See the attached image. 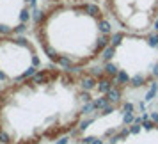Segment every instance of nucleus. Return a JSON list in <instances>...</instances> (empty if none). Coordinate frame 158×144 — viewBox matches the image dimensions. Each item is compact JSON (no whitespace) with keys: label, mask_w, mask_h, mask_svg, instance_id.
Masks as SVG:
<instances>
[{"label":"nucleus","mask_w":158,"mask_h":144,"mask_svg":"<svg viewBox=\"0 0 158 144\" xmlns=\"http://www.w3.org/2000/svg\"><path fill=\"white\" fill-rule=\"evenodd\" d=\"M100 70L44 68L0 91V132L11 144H37L73 130L103 96Z\"/></svg>","instance_id":"obj_1"},{"label":"nucleus","mask_w":158,"mask_h":144,"mask_svg":"<svg viewBox=\"0 0 158 144\" xmlns=\"http://www.w3.org/2000/svg\"><path fill=\"white\" fill-rule=\"evenodd\" d=\"M34 36L53 64L82 70L103 57L114 30L107 11L94 0L59 2L44 6L36 16Z\"/></svg>","instance_id":"obj_2"},{"label":"nucleus","mask_w":158,"mask_h":144,"mask_svg":"<svg viewBox=\"0 0 158 144\" xmlns=\"http://www.w3.org/2000/svg\"><path fill=\"white\" fill-rule=\"evenodd\" d=\"M103 9L130 34H149L158 25V0H103Z\"/></svg>","instance_id":"obj_3"},{"label":"nucleus","mask_w":158,"mask_h":144,"mask_svg":"<svg viewBox=\"0 0 158 144\" xmlns=\"http://www.w3.org/2000/svg\"><path fill=\"white\" fill-rule=\"evenodd\" d=\"M37 52L29 39L0 36V77L22 80L37 71Z\"/></svg>","instance_id":"obj_4"},{"label":"nucleus","mask_w":158,"mask_h":144,"mask_svg":"<svg viewBox=\"0 0 158 144\" xmlns=\"http://www.w3.org/2000/svg\"><path fill=\"white\" fill-rule=\"evenodd\" d=\"M32 0H0V36H15L30 20Z\"/></svg>","instance_id":"obj_5"},{"label":"nucleus","mask_w":158,"mask_h":144,"mask_svg":"<svg viewBox=\"0 0 158 144\" xmlns=\"http://www.w3.org/2000/svg\"><path fill=\"white\" fill-rule=\"evenodd\" d=\"M44 6H50V4H59V2H89V0H43Z\"/></svg>","instance_id":"obj_6"},{"label":"nucleus","mask_w":158,"mask_h":144,"mask_svg":"<svg viewBox=\"0 0 158 144\" xmlns=\"http://www.w3.org/2000/svg\"><path fill=\"white\" fill-rule=\"evenodd\" d=\"M66 142H68V139H60V141H59L57 144H66Z\"/></svg>","instance_id":"obj_7"}]
</instances>
